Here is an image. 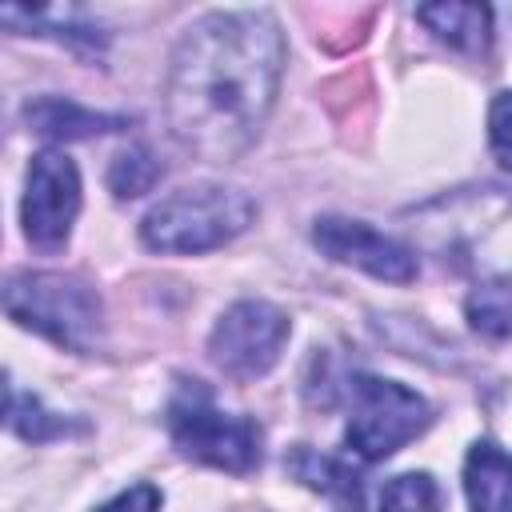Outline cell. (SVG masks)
<instances>
[{
  "label": "cell",
  "instance_id": "1",
  "mask_svg": "<svg viewBox=\"0 0 512 512\" xmlns=\"http://www.w3.org/2000/svg\"><path fill=\"white\" fill-rule=\"evenodd\" d=\"M284 76V32L268 8L208 12L176 44L164 80L172 136L228 164L260 136Z\"/></svg>",
  "mask_w": 512,
  "mask_h": 512
},
{
  "label": "cell",
  "instance_id": "2",
  "mask_svg": "<svg viewBox=\"0 0 512 512\" xmlns=\"http://www.w3.org/2000/svg\"><path fill=\"white\" fill-rule=\"evenodd\" d=\"M416 244L480 284H512V188L468 184L404 212Z\"/></svg>",
  "mask_w": 512,
  "mask_h": 512
},
{
  "label": "cell",
  "instance_id": "3",
  "mask_svg": "<svg viewBox=\"0 0 512 512\" xmlns=\"http://www.w3.org/2000/svg\"><path fill=\"white\" fill-rule=\"evenodd\" d=\"M252 220L256 204L248 192L228 184H188L148 208L140 220V240L152 252L196 256L232 244Z\"/></svg>",
  "mask_w": 512,
  "mask_h": 512
},
{
  "label": "cell",
  "instance_id": "4",
  "mask_svg": "<svg viewBox=\"0 0 512 512\" xmlns=\"http://www.w3.org/2000/svg\"><path fill=\"white\" fill-rule=\"evenodd\" d=\"M4 312L20 328L40 332L44 340L68 352H92L100 344L104 308L100 296L68 272H24L4 288Z\"/></svg>",
  "mask_w": 512,
  "mask_h": 512
},
{
  "label": "cell",
  "instance_id": "5",
  "mask_svg": "<svg viewBox=\"0 0 512 512\" xmlns=\"http://www.w3.org/2000/svg\"><path fill=\"white\" fill-rule=\"evenodd\" d=\"M168 432L188 460L208 468L244 476L260 464V428L248 416L224 412L200 380L184 384L168 400Z\"/></svg>",
  "mask_w": 512,
  "mask_h": 512
},
{
  "label": "cell",
  "instance_id": "6",
  "mask_svg": "<svg viewBox=\"0 0 512 512\" xmlns=\"http://www.w3.org/2000/svg\"><path fill=\"white\" fill-rule=\"evenodd\" d=\"M348 396H352V412H348L344 440L364 460H388L432 424L428 400L404 388L400 380L360 372L348 380Z\"/></svg>",
  "mask_w": 512,
  "mask_h": 512
},
{
  "label": "cell",
  "instance_id": "7",
  "mask_svg": "<svg viewBox=\"0 0 512 512\" xmlns=\"http://www.w3.org/2000/svg\"><path fill=\"white\" fill-rule=\"evenodd\" d=\"M288 332H292V324L276 304L240 300L216 320V328L208 336V356L232 380H260L280 360Z\"/></svg>",
  "mask_w": 512,
  "mask_h": 512
},
{
  "label": "cell",
  "instance_id": "8",
  "mask_svg": "<svg viewBox=\"0 0 512 512\" xmlns=\"http://www.w3.org/2000/svg\"><path fill=\"white\" fill-rule=\"evenodd\" d=\"M80 212V172L68 152L44 148L28 164L24 200H20V224L32 248L56 252L68 244V232Z\"/></svg>",
  "mask_w": 512,
  "mask_h": 512
},
{
  "label": "cell",
  "instance_id": "9",
  "mask_svg": "<svg viewBox=\"0 0 512 512\" xmlns=\"http://www.w3.org/2000/svg\"><path fill=\"white\" fill-rule=\"evenodd\" d=\"M312 244L328 260L360 268L376 280H388V284H412L416 280V252L408 244H400L396 236L364 224V220L320 216L312 224Z\"/></svg>",
  "mask_w": 512,
  "mask_h": 512
},
{
  "label": "cell",
  "instance_id": "10",
  "mask_svg": "<svg viewBox=\"0 0 512 512\" xmlns=\"http://www.w3.org/2000/svg\"><path fill=\"white\" fill-rule=\"evenodd\" d=\"M284 464L304 488L320 492L332 504V512H364V480L344 460H336L328 452H316L308 444H296L284 456Z\"/></svg>",
  "mask_w": 512,
  "mask_h": 512
},
{
  "label": "cell",
  "instance_id": "11",
  "mask_svg": "<svg viewBox=\"0 0 512 512\" xmlns=\"http://www.w3.org/2000/svg\"><path fill=\"white\" fill-rule=\"evenodd\" d=\"M464 496L472 512H512V456L500 444L476 440L468 448Z\"/></svg>",
  "mask_w": 512,
  "mask_h": 512
},
{
  "label": "cell",
  "instance_id": "12",
  "mask_svg": "<svg viewBox=\"0 0 512 512\" xmlns=\"http://www.w3.org/2000/svg\"><path fill=\"white\" fill-rule=\"evenodd\" d=\"M416 16L440 44H448L456 52L476 56V52H488V44H492V8H484V4H456V0L424 4V8H416Z\"/></svg>",
  "mask_w": 512,
  "mask_h": 512
},
{
  "label": "cell",
  "instance_id": "13",
  "mask_svg": "<svg viewBox=\"0 0 512 512\" xmlns=\"http://www.w3.org/2000/svg\"><path fill=\"white\" fill-rule=\"evenodd\" d=\"M24 116H28L32 132H40L48 140H80V136H100V132H116L128 124L124 116L92 112V108H80L64 96H40L24 108Z\"/></svg>",
  "mask_w": 512,
  "mask_h": 512
},
{
  "label": "cell",
  "instance_id": "14",
  "mask_svg": "<svg viewBox=\"0 0 512 512\" xmlns=\"http://www.w3.org/2000/svg\"><path fill=\"white\" fill-rule=\"evenodd\" d=\"M0 20L8 28H16L20 20L28 24V32L36 28V36H56V40H68L72 48H104V32H96L76 8H20V4H8L0 8Z\"/></svg>",
  "mask_w": 512,
  "mask_h": 512
},
{
  "label": "cell",
  "instance_id": "15",
  "mask_svg": "<svg viewBox=\"0 0 512 512\" xmlns=\"http://www.w3.org/2000/svg\"><path fill=\"white\" fill-rule=\"evenodd\" d=\"M468 324L484 336H512V284H476L464 300Z\"/></svg>",
  "mask_w": 512,
  "mask_h": 512
},
{
  "label": "cell",
  "instance_id": "16",
  "mask_svg": "<svg viewBox=\"0 0 512 512\" xmlns=\"http://www.w3.org/2000/svg\"><path fill=\"white\" fill-rule=\"evenodd\" d=\"M380 512H444L440 484L428 472H400L384 484Z\"/></svg>",
  "mask_w": 512,
  "mask_h": 512
},
{
  "label": "cell",
  "instance_id": "17",
  "mask_svg": "<svg viewBox=\"0 0 512 512\" xmlns=\"http://www.w3.org/2000/svg\"><path fill=\"white\" fill-rule=\"evenodd\" d=\"M160 160L148 152V148H128L112 160L108 168V188L116 200H132V196H144L156 180H160Z\"/></svg>",
  "mask_w": 512,
  "mask_h": 512
},
{
  "label": "cell",
  "instance_id": "18",
  "mask_svg": "<svg viewBox=\"0 0 512 512\" xmlns=\"http://www.w3.org/2000/svg\"><path fill=\"white\" fill-rule=\"evenodd\" d=\"M8 428H12L16 436H24V440L40 444V440H48V436L64 432V420H60V416H52V412H44L36 396H24V392L8 388Z\"/></svg>",
  "mask_w": 512,
  "mask_h": 512
},
{
  "label": "cell",
  "instance_id": "19",
  "mask_svg": "<svg viewBox=\"0 0 512 512\" xmlns=\"http://www.w3.org/2000/svg\"><path fill=\"white\" fill-rule=\"evenodd\" d=\"M488 144H492V156L512 172V88L500 92L488 108Z\"/></svg>",
  "mask_w": 512,
  "mask_h": 512
},
{
  "label": "cell",
  "instance_id": "20",
  "mask_svg": "<svg viewBox=\"0 0 512 512\" xmlns=\"http://www.w3.org/2000/svg\"><path fill=\"white\" fill-rule=\"evenodd\" d=\"M96 512H160V492L152 484H132L108 504H100Z\"/></svg>",
  "mask_w": 512,
  "mask_h": 512
}]
</instances>
